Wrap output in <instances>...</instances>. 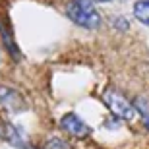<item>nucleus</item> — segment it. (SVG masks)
I'll use <instances>...</instances> for the list:
<instances>
[{"mask_svg":"<svg viewBox=\"0 0 149 149\" xmlns=\"http://www.w3.org/2000/svg\"><path fill=\"white\" fill-rule=\"evenodd\" d=\"M134 107H136V111L141 116V120H143L145 128H147V132H149V99H145V97H136V99H134Z\"/></svg>","mask_w":149,"mask_h":149,"instance_id":"8","label":"nucleus"},{"mask_svg":"<svg viewBox=\"0 0 149 149\" xmlns=\"http://www.w3.org/2000/svg\"><path fill=\"white\" fill-rule=\"evenodd\" d=\"M101 99H103V103L107 105V109L112 112V116L120 118V120L132 122L134 118H136V114H138L134 103H130V101H128L120 91H116V89H107V91H103V97H101Z\"/></svg>","mask_w":149,"mask_h":149,"instance_id":"2","label":"nucleus"},{"mask_svg":"<svg viewBox=\"0 0 149 149\" xmlns=\"http://www.w3.org/2000/svg\"><path fill=\"white\" fill-rule=\"evenodd\" d=\"M111 23H112V27L120 29V31H126V29H130V19H126L124 16H112V17H111Z\"/></svg>","mask_w":149,"mask_h":149,"instance_id":"10","label":"nucleus"},{"mask_svg":"<svg viewBox=\"0 0 149 149\" xmlns=\"http://www.w3.org/2000/svg\"><path fill=\"white\" fill-rule=\"evenodd\" d=\"M91 2H112V0H91Z\"/></svg>","mask_w":149,"mask_h":149,"instance_id":"12","label":"nucleus"},{"mask_svg":"<svg viewBox=\"0 0 149 149\" xmlns=\"http://www.w3.org/2000/svg\"><path fill=\"white\" fill-rule=\"evenodd\" d=\"M45 149H72V147H70V143H68L66 139L52 138V139H49V141L45 143Z\"/></svg>","mask_w":149,"mask_h":149,"instance_id":"9","label":"nucleus"},{"mask_svg":"<svg viewBox=\"0 0 149 149\" xmlns=\"http://www.w3.org/2000/svg\"><path fill=\"white\" fill-rule=\"evenodd\" d=\"M66 16L83 29H99L103 23V17L91 0H70L66 4Z\"/></svg>","mask_w":149,"mask_h":149,"instance_id":"1","label":"nucleus"},{"mask_svg":"<svg viewBox=\"0 0 149 149\" xmlns=\"http://www.w3.org/2000/svg\"><path fill=\"white\" fill-rule=\"evenodd\" d=\"M0 107L6 109L8 112L17 114V112L25 111V101L19 91L8 87V85H0Z\"/></svg>","mask_w":149,"mask_h":149,"instance_id":"4","label":"nucleus"},{"mask_svg":"<svg viewBox=\"0 0 149 149\" xmlns=\"http://www.w3.org/2000/svg\"><path fill=\"white\" fill-rule=\"evenodd\" d=\"M4 138L17 149H29L27 134L23 132L22 126H16V124H12V122H6L4 124Z\"/></svg>","mask_w":149,"mask_h":149,"instance_id":"5","label":"nucleus"},{"mask_svg":"<svg viewBox=\"0 0 149 149\" xmlns=\"http://www.w3.org/2000/svg\"><path fill=\"white\" fill-rule=\"evenodd\" d=\"M60 128L66 134H70L72 138L77 139H85L91 136V126L87 122H83L76 112H66V114L60 118Z\"/></svg>","mask_w":149,"mask_h":149,"instance_id":"3","label":"nucleus"},{"mask_svg":"<svg viewBox=\"0 0 149 149\" xmlns=\"http://www.w3.org/2000/svg\"><path fill=\"white\" fill-rule=\"evenodd\" d=\"M0 37H2V43L6 47V52L14 60H19L22 58V52L17 49V43H16V39H14V35H12V29L8 25V22H0Z\"/></svg>","mask_w":149,"mask_h":149,"instance_id":"6","label":"nucleus"},{"mask_svg":"<svg viewBox=\"0 0 149 149\" xmlns=\"http://www.w3.org/2000/svg\"><path fill=\"white\" fill-rule=\"evenodd\" d=\"M134 17L141 25L149 27V0H138L134 4Z\"/></svg>","mask_w":149,"mask_h":149,"instance_id":"7","label":"nucleus"},{"mask_svg":"<svg viewBox=\"0 0 149 149\" xmlns=\"http://www.w3.org/2000/svg\"><path fill=\"white\" fill-rule=\"evenodd\" d=\"M2 136H4V126L0 124V138H2Z\"/></svg>","mask_w":149,"mask_h":149,"instance_id":"11","label":"nucleus"},{"mask_svg":"<svg viewBox=\"0 0 149 149\" xmlns=\"http://www.w3.org/2000/svg\"><path fill=\"white\" fill-rule=\"evenodd\" d=\"M0 62H2V52H0Z\"/></svg>","mask_w":149,"mask_h":149,"instance_id":"13","label":"nucleus"}]
</instances>
